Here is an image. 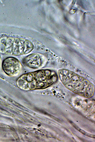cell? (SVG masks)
<instances>
[{"label":"cell","mask_w":95,"mask_h":142,"mask_svg":"<svg viewBox=\"0 0 95 142\" xmlns=\"http://www.w3.org/2000/svg\"><path fill=\"white\" fill-rule=\"evenodd\" d=\"M58 78L57 73L53 70H40L22 75L18 78L16 84L24 89H43L55 84Z\"/></svg>","instance_id":"6da1fadb"},{"label":"cell","mask_w":95,"mask_h":142,"mask_svg":"<svg viewBox=\"0 0 95 142\" xmlns=\"http://www.w3.org/2000/svg\"><path fill=\"white\" fill-rule=\"evenodd\" d=\"M59 77L67 88L75 93L87 97L92 96L94 92L93 84L74 72L62 68L58 71Z\"/></svg>","instance_id":"7a4b0ae2"},{"label":"cell","mask_w":95,"mask_h":142,"mask_svg":"<svg viewBox=\"0 0 95 142\" xmlns=\"http://www.w3.org/2000/svg\"><path fill=\"white\" fill-rule=\"evenodd\" d=\"M0 50L8 55L18 56L29 53L33 46L29 41L23 39L6 37L1 41Z\"/></svg>","instance_id":"3957f363"},{"label":"cell","mask_w":95,"mask_h":142,"mask_svg":"<svg viewBox=\"0 0 95 142\" xmlns=\"http://www.w3.org/2000/svg\"><path fill=\"white\" fill-rule=\"evenodd\" d=\"M21 67V64L19 60L13 57L6 58L4 60L2 64L4 71L10 76L17 75L19 72Z\"/></svg>","instance_id":"277c9868"},{"label":"cell","mask_w":95,"mask_h":142,"mask_svg":"<svg viewBox=\"0 0 95 142\" xmlns=\"http://www.w3.org/2000/svg\"><path fill=\"white\" fill-rule=\"evenodd\" d=\"M45 58L42 55L38 53L30 54L24 58L22 60L23 64L25 66L33 69L41 67L45 62Z\"/></svg>","instance_id":"5b68a950"},{"label":"cell","mask_w":95,"mask_h":142,"mask_svg":"<svg viewBox=\"0 0 95 142\" xmlns=\"http://www.w3.org/2000/svg\"><path fill=\"white\" fill-rule=\"evenodd\" d=\"M71 124L75 128L79 131L88 137L94 138H95V136L94 135L90 134L86 132L84 130L81 129L77 126H76V125L74 123H72Z\"/></svg>","instance_id":"8992f818"},{"label":"cell","mask_w":95,"mask_h":142,"mask_svg":"<svg viewBox=\"0 0 95 142\" xmlns=\"http://www.w3.org/2000/svg\"><path fill=\"white\" fill-rule=\"evenodd\" d=\"M1 57H0V67L1 66Z\"/></svg>","instance_id":"52a82bcc"}]
</instances>
